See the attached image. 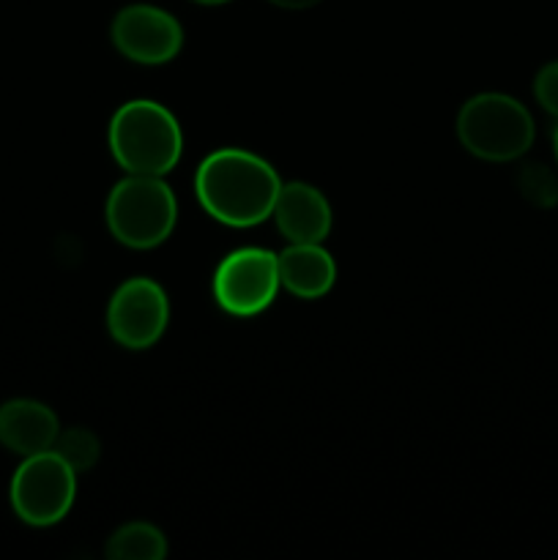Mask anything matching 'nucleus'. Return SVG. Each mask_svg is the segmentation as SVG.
Listing matches in <instances>:
<instances>
[{
  "label": "nucleus",
  "instance_id": "nucleus-1",
  "mask_svg": "<svg viewBox=\"0 0 558 560\" xmlns=\"http://www.w3.org/2000/svg\"><path fill=\"white\" fill-rule=\"evenodd\" d=\"M282 180L277 170L244 148H219L208 153L195 175L202 211L228 228H255L274 211Z\"/></svg>",
  "mask_w": 558,
  "mask_h": 560
},
{
  "label": "nucleus",
  "instance_id": "nucleus-2",
  "mask_svg": "<svg viewBox=\"0 0 558 560\" xmlns=\"http://www.w3.org/2000/svg\"><path fill=\"white\" fill-rule=\"evenodd\" d=\"M107 140L118 167L131 175H167L184 153L178 120L151 98L120 104L109 120Z\"/></svg>",
  "mask_w": 558,
  "mask_h": 560
},
{
  "label": "nucleus",
  "instance_id": "nucleus-3",
  "mask_svg": "<svg viewBox=\"0 0 558 560\" xmlns=\"http://www.w3.org/2000/svg\"><path fill=\"white\" fill-rule=\"evenodd\" d=\"M104 219L115 241L129 249H153L175 230L178 200L164 175H126L104 202Z\"/></svg>",
  "mask_w": 558,
  "mask_h": 560
},
{
  "label": "nucleus",
  "instance_id": "nucleus-4",
  "mask_svg": "<svg viewBox=\"0 0 558 560\" xmlns=\"http://www.w3.org/2000/svg\"><path fill=\"white\" fill-rule=\"evenodd\" d=\"M457 137L485 162H514L534 145L536 124L523 102L509 93H479L457 115Z\"/></svg>",
  "mask_w": 558,
  "mask_h": 560
},
{
  "label": "nucleus",
  "instance_id": "nucleus-5",
  "mask_svg": "<svg viewBox=\"0 0 558 560\" xmlns=\"http://www.w3.org/2000/svg\"><path fill=\"white\" fill-rule=\"evenodd\" d=\"M11 509L33 528L58 525L71 512L77 498V474L53 448L22 457L9 487Z\"/></svg>",
  "mask_w": 558,
  "mask_h": 560
},
{
  "label": "nucleus",
  "instance_id": "nucleus-6",
  "mask_svg": "<svg viewBox=\"0 0 558 560\" xmlns=\"http://www.w3.org/2000/svg\"><path fill=\"white\" fill-rule=\"evenodd\" d=\"M213 301L233 317H255L279 295V260L260 246H241L213 271Z\"/></svg>",
  "mask_w": 558,
  "mask_h": 560
},
{
  "label": "nucleus",
  "instance_id": "nucleus-7",
  "mask_svg": "<svg viewBox=\"0 0 558 560\" xmlns=\"http://www.w3.org/2000/svg\"><path fill=\"white\" fill-rule=\"evenodd\" d=\"M170 326V299L148 277L126 279L107 304V331L120 348L146 350L164 337Z\"/></svg>",
  "mask_w": 558,
  "mask_h": 560
},
{
  "label": "nucleus",
  "instance_id": "nucleus-8",
  "mask_svg": "<svg viewBox=\"0 0 558 560\" xmlns=\"http://www.w3.org/2000/svg\"><path fill=\"white\" fill-rule=\"evenodd\" d=\"M113 44L131 63L162 66L184 47V27L159 5L131 3L115 14Z\"/></svg>",
  "mask_w": 558,
  "mask_h": 560
},
{
  "label": "nucleus",
  "instance_id": "nucleus-9",
  "mask_svg": "<svg viewBox=\"0 0 558 560\" xmlns=\"http://www.w3.org/2000/svg\"><path fill=\"white\" fill-rule=\"evenodd\" d=\"M271 217L290 244H323L334 222L326 195L304 180L282 184Z\"/></svg>",
  "mask_w": 558,
  "mask_h": 560
},
{
  "label": "nucleus",
  "instance_id": "nucleus-10",
  "mask_svg": "<svg viewBox=\"0 0 558 560\" xmlns=\"http://www.w3.org/2000/svg\"><path fill=\"white\" fill-rule=\"evenodd\" d=\"M58 435L60 421L49 405L27 397L0 405V446L16 457L49 452Z\"/></svg>",
  "mask_w": 558,
  "mask_h": 560
},
{
  "label": "nucleus",
  "instance_id": "nucleus-11",
  "mask_svg": "<svg viewBox=\"0 0 558 560\" xmlns=\"http://www.w3.org/2000/svg\"><path fill=\"white\" fill-rule=\"evenodd\" d=\"M277 260L279 282L295 299H323L337 282V262L323 244H290Z\"/></svg>",
  "mask_w": 558,
  "mask_h": 560
},
{
  "label": "nucleus",
  "instance_id": "nucleus-12",
  "mask_svg": "<svg viewBox=\"0 0 558 560\" xmlns=\"http://www.w3.org/2000/svg\"><path fill=\"white\" fill-rule=\"evenodd\" d=\"M104 556L113 560H162L167 556V539L151 523H126L109 536Z\"/></svg>",
  "mask_w": 558,
  "mask_h": 560
},
{
  "label": "nucleus",
  "instance_id": "nucleus-13",
  "mask_svg": "<svg viewBox=\"0 0 558 560\" xmlns=\"http://www.w3.org/2000/svg\"><path fill=\"white\" fill-rule=\"evenodd\" d=\"M55 454L66 459L74 468V474H88L93 465L98 463V438L85 427H71V430H60L58 441L53 446Z\"/></svg>",
  "mask_w": 558,
  "mask_h": 560
},
{
  "label": "nucleus",
  "instance_id": "nucleus-14",
  "mask_svg": "<svg viewBox=\"0 0 558 560\" xmlns=\"http://www.w3.org/2000/svg\"><path fill=\"white\" fill-rule=\"evenodd\" d=\"M520 191L528 202L539 208H553L558 202V178L545 164H525L518 178Z\"/></svg>",
  "mask_w": 558,
  "mask_h": 560
},
{
  "label": "nucleus",
  "instance_id": "nucleus-15",
  "mask_svg": "<svg viewBox=\"0 0 558 560\" xmlns=\"http://www.w3.org/2000/svg\"><path fill=\"white\" fill-rule=\"evenodd\" d=\"M534 98L547 115L558 120V60L542 66L534 77Z\"/></svg>",
  "mask_w": 558,
  "mask_h": 560
},
{
  "label": "nucleus",
  "instance_id": "nucleus-16",
  "mask_svg": "<svg viewBox=\"0 0 558 560\" xmlns=\"http://www.w3.org/2000/svg\"><path fill=\"white\" fill-rule=\"evenodd\" d=\"M268 3L279 5V9H288V11H304V9H312V5H317L321 0H268Z\"/></svg>",
  "mask_w": 558,
  "mask_h": 560
},
{
  "label": "nucleus",
  "instance_id": "nucleus-17",
  "mask_svg": "<svg viewBox=\"0 0 558 560\" xmlns=\"http://www.w3.org/2000/svg\"><path fill=\"white\" fill-rule=\"evenodd\" d=\"M553 156H556V164H558V120H556V129H553Z\"/></svg>",
  "mask_w": 558,
  "mask_h": 560
},
{
  "label": "nucleus",
  "instance_id": "nucleus-18",
  "mask_svg": "<svg viewBox=\"0 0 558 560\" xmlns=\"http://www.w3.org/2000/svg\"><path fill=\"white\" fill-rule=\"evenodd\" d=\"M195 3H200V5H222V3H230V0H195Z\"/></svg>",
  "mask_w": 558,
  "mask_h": 560
}]
</instances>
